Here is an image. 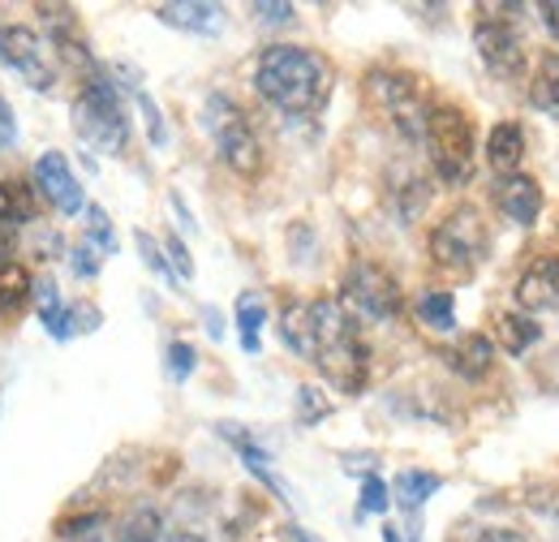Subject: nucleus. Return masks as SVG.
<instances>
[{
  "mask_svg": "<svg viewBox=\"0 0 559 542\" xmlns=\"http://www.w3.org/2000/svg\"><path fill=\"white\" fill-rule=\"evenodd\" d=\"M254 86L267 104H276L288 117H314L328 104L332 91V69L323 57H314L310 48H293V44H272L259 69H254Z\"/></svg>",
  "mask_w": 559,
  "mask_h": 542,
  "instance_id": "f257e3e1",
  "label": "nucleus"
},
{
  "mask_svg": "<svg viewBox=\"0 0 559 542\" xmlns=\"http://www.w3.org/2000/svg\"><path fill=\"white\" fill-rule=\"evenodd\" d=\"M310 319H314V357H310V362H314L341 392L357 397V392L366 388V375H370V349L357 337L345 302L319 297V302H310Z\"/></svg>",
  "mask_w": 559,
  "mask_h": 542,
  "instance_id": "f03ea898",
  "label": "nucleus"
},
{
  "mask_svg": "<svg viewBox=\"0 0 559 542\" xmlns=\"http://www.w3.org/2000/svg\"><path fill=\"white\" fill-rule=\"evenodd\" d=\"M426 151L435 173L448 186H465L474 177V121L456 104H439L426 117Z\"/></svg>",
  "mask_w": 559,
  "mask_h": 542,
  "instance_id": "7ed1b4c3",
  "label": "nucleus"
},
{
  "mask_svg": "<svg viewBox=\"0 0 559 542\" xmlns=\"http://www.w3.org/2000/svg\"><path fill=\"white\" fill-rule=\"evenodd\" d=\"M490 250V228L483 220V211L469 203L452 207L439 228L430 233V255L435 263L448 271H474Z\"/></svg>",
  "mask_w": 559,
  "mask_h": 542,
  "instance_id": "20e7f679",
  "label": "nucleus"
},
{
  "mask_svg": "<svg viewBox=\"0 0 559 542\" xmlns=\"http://www.w3.org/2000/svg\"><path fill=\"white\" fill-rule=\"evenodd\" d=\"M73 117H78V134L86 138V142H95L99 151H108V155H121L126 151L130 121H126V108H121V91L104 73H95L86 82Z\"/></svg>",
  "mask_w": 559,
  "mask_h": 542,
  "instance_id": "39448f33",
  "label": "nucleus"
},
{
  "mask_svg": "<svg viewBox=\"0 0 559 542\" xmlns=\"http://www.w3.org/2000/svg\"><path fill=\"white\" fill-rule=\"evenodd\" d=\"M203 121H207L211 138H215V146H219V160H224L237 177H259V168H263V146H259L254 130H250L246 113H241L228 95H211Z\"/></svg>",
  "mask_w": 559,
  "mask_h": 542,
  "instance_id": "423d86ee",
  "label": "nucleus"
},
{
  "mask_svg": "<svg viewBox=\"0 0 559 542\" xmlns=\"http://www.w3.org/2000/svg\"><path fill=\"white\" fill-rule=\"evenodd\" d=\"M370 91H374V99L383 104L388 121H392L401 134L414 138V142L426 138V117H430V108H426V99H421V91L414 78L379 69V73H370Z\"/></svg>",
  "mask_w": 559,
  "mask_h": 542,
  "instance_id": "0eeeda50",
  "label": "nucleus"
},
{
  "mask_svg": "<svg viewBox=\"0 0 559 542\" xmlns=\"http://www.w3.org/2000/svg\"><path fill=\"white\" fill-rule=\"evenodd\" d=\"M345 302L353 310H361L366 319H396L401 315V284L392 271L361 259L345 275Z\"/></svg>",
  "mask_w": 559,
  "mask_h": 542,
  "instance_id": "6e6552de",
  "label": "nucleus"
},
{
  "mask_svg": "<svg viewBox=\"0 0 559 542\" xmlns=\"http://www.w3.org/2000/svg\"><path fill=\"white\" fill-rule=\"evenodd\" d=\"M474 48H478V57H483V66L495 73V78H521V69H525V44H521V35L508 26V22H499V17H483L478 26H474Z\"/></svg>",
  "mask_w": 559,
  "mask_h": 542,
  "instance_id": "1a4fd4ad",
  "label": "nucleus"
},
{
  "mask_svg": "<svg viewBox=\"0 0 559 542\" xmlns=\"http://www.w3.org/2000/svg\"><path fill=\"white\" fill-rule=\"evenodd\" d=\"M0 61L31 78L35 91L52 86V69L44 66V39L31 26H0Z\"/></svg>",
  "mask_w": 559,
  "mask_h": 542,
  "instance_id": "9d476101",
  "label": "nucleus"
},
{
  "mask_svg": "<svg viewBox=\"0 0 559 542\" xmlns=\"http://www.w3.org/2000/svg\"><path fill=\"white\" fill-rule=\"evenodd\" d=\"M516 302H521L525 315L556 310L559 306V259L556 255H543V259H534L530 268L521 271V280H516Z\"/></svg>",
  "mask_w": 559,
  "mask_h": 542,
  "instance_id": "9b49d317",
  "label": "nucleus"
},
{
  "mask_svg": "<svg viewBox=\"0 0 559 542\" xmlns=\"http://www.w3.org/2000/svg\"><path fill=\"white\" fill-rule=\"evenodd\" d=\"M35 181H39V190L52 199L57 211H66V215L82 211V186H78V177L70 173V164H66L61 151H44V155H39Z\"/></svg>",
  "mask_w": 559,
  "mask_h": 542,
  "instance_id": "f8f14e48",
  "label": "nucleus"
},
{
  "mask_svg": "<svg viewBox=\"0 0 559 542\" xmlns=\"http://www.w3.org/2000/svg\"><path fill=\"white\" fill-rule=\"evenodd\" d=\"M155 17L164 26H177V31H190V35H219L224 31V9L219 4H203V0H173V4H159Z\"/></svg>",
  "mask_w": 559,
  "mask_h": 542,
  "instance_id": "ddd939ff",
  "label": "nucleus"
},
{
  "mask_svg": "<svg viewBox=\"0 0 559 542\" xmlns=\"http://www.w3.org/2000/svg\"><path fill=\"white\" fill-rule=\"evenodd\" d=\"M495 199H499L508 220H516V224L530 228L538 220V211H543V186L534 177H525V173H512V177L499 181V195Z\"/></svg>",
  "mask_w": 559,
  "mask_h": 542,
  "instance_id": "4468645a",
  "label": "nucleus"
},
{
  "mask_svg": "<svg viewBox=\"0 0 559 542\" xmlns=\"http://www.w3.org/2000/svg\"><path fill=\"white\" fill-rule=\"evenodd\" d=\"M443 362H448L461 379H487L490 366H495V344H490L483 332H469V337H461L443 353Z\"/></svg>",
  "mask_w": 559,
  "mask_h": 542,
  "instance_id": "2eb2a0df",
  "label": "nucleus"
},
{
  "mask_svg": "<svg viewBox=\"0 0 559 542\" xmlns=\"http://www.w3.org/2000/svg\"><path fill=\"white\" fill-rule=\"evenodd\" d=\"M215 431H219V435H224V439L237 448V457L246 461V470H250V474L259 478L263 486H272L280 499H288V495H284V486H280V478L272 474V457H267V452H263V448H259V444L246 435V426H237V422H219Z\"/></svg>",
  "mask_w": 559,
  "mask_h": 542,
  "instance_id": "dca6fc26",
  "label": "nucleus"
},
{
  "mask_svg": "<svg viewBox=\"0 0 559 542\" xmlns=\"http://www.w3.org/2000/svg\"><path fill=\"white\" fill-rule=\"evenodd\" d=\"M487 160L499 177H512L525 160V130L516 121H499L487 138Z\"/></svg>",
  "mask_w": 559,
  "mask_h": 542,
  "instance_id": "f3484780",
  "label": "nucleus"
},
{
  "mask_svg": "<svg viewBox=\"0 0 559 542\" xmlns=\"http://www.w3.org/2000/svg\"><path fill=\"white\" fill-rule=\"evenodd\" d=\"M39 13L48 17V35H52V44L78 61V66H86L91 57H86V44H82V35H78V17H73V9L66 4H39Z\"/></svg>",
  "mask_w": 559,
  "mask_h": 542,
  "instance_id": "a211bd4d",
  "label": "nucleus"
},
{
  "mask_svg": "<svg viewBox=\"0 0 559 542\" xmlns=\"http://www.w3.org/2000/svg\"><path fill=\"white\" fill-rule=\"evenodd\" d=\"M280 340L297 353V357H314V319H310V302H293L280 315Z\"/></svg>",
  "mask_w": 559,
  "mask_h": 542,
  "instance_id": "6ab92c4d",
  "label": "nucleus"
},
{
  "mask_svg": "<svg viewBox=\"0 0 559 542\" xmlns=\"http://www.w3.org/2000/svg\"><path fill=\"white\" fill-rule=\"evenodd\" d=\"M530 104L559 121V52H543L530 82Z\"/></svg>",
  "mask_w": 559,
  "mask_h": 542,
  "instance_id": "aec40b11",
  "label": "nucleus"
},
{
  "mask_svg": "<svg viewBox=\"0 0 559 542\" xmlns=\"http://www.w3.org/2000/svg\"><path fill=\"white\" fill-rule=\"evenodd\" d=\"M39 319H44V328H48L57 340H70L73 310L57 297V284H52V280H44V284H39Z\"/></svg>",
  "mask_w": 559,
  "mask_h": 542,
  "instance_id": "412c9836",
  "label": "nucleus"
},
{
  "mask_svg": "<svg viewBox=\"0 0 559 542\" xmlns=\"http://www.w3.org/2000/svg\"><path fill=\"white\" fill-rule=\"evenodd\" d=\"M31 288H35L31 271L22 268V263H4V268H0V315L22 310L26 297H31Z\"/></svg>",
  "mask_w": 559,
  "mask_h": 542,
  "instance_id": "4be33fe9",
  "label": "nucleus"
},
{
  "mask_svg": "<svg viewBox=\"0 0 559 542\" xmlns=\"http://www.w3.org/2000/svg\"><path fill=\"white\" fill-rule=\"evenodd\" d=\"M418 319L430 332H452V328H456V302H452V293H439V288L421 293Z\"/></svg>",
  "mask_w": 559,
  "mask_h": 542,
  "instance_id": "5701e85b",
  "label": "nucleus"
},
{
  "mask_svg": "<svg viewBox=\"0 0 559 542\" xmlns=\"http://www.w3.org/2000/svg\"><path fill=\"white\" fill-rule=\"evenodd\" d=\"M443 482H439V474H426V470H405V474L396 478V504L401 508H409V512H418L421 504L439 491Z\"/></svg>",
  "mask_w": 559,
  "mask_h": 542,
  "instance_id": "b1692460",
  "label": "nucleus"
},
{
  "mask_svg": "<svg viewBox=\"0 0 559 542\" xmlns=\"http://www.w3.org/2000/svg\"><path fill=\"white\" fill-rule=\"evenodd\" d=\"M538 340H543V328H538L530 315H503V319H499V344H503L508 353H530Z\"/></svg>",
  "mask_w": 559,
  "mask_h": 542,
  "instance_id": "393cba45",
  "label": "nucleus"
},
{
  "mask_svg": "<svg viewBox=\"0 0 559 542\" xmlns=\"http://www.w3.org/2000/svg\"><path fill=\"white\" fill-rule=\"evenodd\" d=\"M0 220L4 224H26L35 220V190L22 181H0Z\"/></svg>",
  "mask_w": 559,
  "mask_h": 542,
  "instance_id": "a878e982",
  "label": "nucleus"
},
{
  "mask_svg": "<svg viewBox=\"0 0 559 542\" xmlns=\"http://www.w3.org/2000/svg\"><path fill=\"white\" fill-rule=\"evenodd\" d=\"M263 323H267L263 297L246 293V297L237 302V328H241V349H246V353H259V332H263Z\"/></svg>",
  "mask_w": 559,
  "mask_h": 542,
  "instance_id": "bb28decb",
  "label": "nucleus"
},
{
  "mask_svg": "<svg viewBox=\"0 0 559 542\" xmlns=\"http://www.w3.org/2000/svg\"><path fill=\"white\" fill-rule=\"evenodd\" d=\"M159 534H164V517L155 508H134L117 526V542H159Z\"/></svg>",
  "mask_w": 559,
  "mask_h": 542,
  "instance_id": "cd10ccee",
  "label": "nucleus"
},
{
  "mask_svg": "<svg viewBox=\"0 0 559 542\" xmlns=\"http://www.w3.org/2000/svg\"><path fill=\"white\" fill-rule=\"evenodd\" d=\"M57 534L66 542H104L108 534V517L104 512H82V517H66L57 526Z\"/></svg>",
  "mask_w": 559,
  "mask_h": 542,
  "instance_id": "c85d7f7f",
  "label": "nucleus"
},
{
  "mask_svg": "<svg viewBox=\"0 0 559 542\" xmlns=\"http://www.w3.org/2000/svg\"><path fill=\"white\" fill-rule=\"evenodd\" d=\"M86 237H91L104 255H112V250H117V233H112V220H108V211H104V207H86Z\"/></svg>",
  "mask_w": 559,
  "mask_h": 542,
  "instance_id": "c756f323",
  "label": "nucleus"
},
{
  "mask_svg": "<svg viewBox=\"0 0 559 542\" xmlns=\"http://www.w3.org/2000/svg\"><path fill=\"white\" fill-rule=\"evenodd\" d=\"M332 413V401L319 392V388H297V422L301 426H314Z\"/></svg>",
  "mask_w": 559,
  "mask_h": 542,
  "instance_id": "7c9ffc66",
  "label": "nucleus"
},
{
  "mask_svg": "<svg viewBox=\"0 0 559 542\" xmlns=\"http://www.w3.org/2000/svg\"><path fill=\"white\" fill-rule=\"evenodd\" d=\"M190 370H194V349L186 340H173L168 344V375L181 384V379H190Z\"/></svg>",
  "mask_w": 559,
  "mask_h": 542,
  "instance_id": "2f4dec72",
  "label": "nucleus"
},
{
  "mask_svg": "<svg viewBox=\"0 0 559 542\" xmlns=\"http://www.w3.org/2000/svg\"><path fill=\"white\" fill-rule=\"evenodd\" d=\"M361 512H370V517L388 512V486H383V478L370 474L361 482Z\"/></svg>",
  "mask_w": 559,
  "mask_h": 542,
  "instance_id": "473e14b6",
  "label": "nucleus"
},
{
  "mask_svg": "<svg viewBox=\"0 0 559 542\" xmlns=\"http://www.w3.org/2000/svg\"><path fill=\"white\" fill-rule=\"evenodd\" d=\"M250 13L259 17V22H267V26H284V22H293V4H284V0H259V4H250Z\"/></svg>",
  "mask_w": 559,
  "mask_h": 542,
  "instance_id": "72a5a7b5",
  "label": "nucleus"
},
{
  "mask_svg": "<svg viewBox=\"0 0 559 542\" xmlns=\"http://www.w3.org/2000/svg\"><path fill=\"white\" fill-rule=\"evenodd\" d=\"M139 108H142V117H146V134H151V142L164 146V142H168V130H164V117H159V108H155V99H151L146 91H139Z\"/></svg>",
  "mask_w": 559,
  "mask_h": 542,
  "instance_id": "f704fd0d",
  "label": "nucleus"
},
{
  "mask_svg": "<svg viewBox=\"0 0 559 542\" xmlns=\"http://www.w3.org/2000/svg\"><path fill=\"white\" fill-rule=\"evenodd\" d=\"M164 250H168V259H173V271H177L181 280H194V259H190V250L181 246V237H168V241H164Z\"/></svg>",
  "mask_w": 559,
  "mask_h": 542,
  "instance_id": "c9c22d12",
  "label": "nucleus"
},
{
  "mask_svg": "<svg viewBox=\"0 0 559 542\" xmlns=\"http://www.w3.org/2000/svg\"><path fill=\"white\" fill-rule=\"evenodd\" d=\"M134 241H139V250H142V263L155 271V275H168V259L159 255V246H155L146 233H134Z\"/></svg>",
  "mask_w": 559,
  "mask_h": 542,
  "instance_id": "e433bc0d",
  "label": "nucleus"
},
{
  "mask_svg": "<svg viewBox=\"0 0 559 542\" xmlns=\"http://www.w3.org/2000/svg\"><path fill=\"white\" fill-rule=\"evenodd\" d=\"M73 271H78V275H86V280H91V275H99V259H95V250H91V246H78V250H73Z\"/></svg>",
  "mask_w": 559,
  "mask_h": 542,
  "instance_id": "4c0bfd02",
  "label": "nucleus"
},
{
  "mask_svg": "<svg viewBox=\"0 0 559 542\" xmlns=\"http://www.w3.org/2000/svg\"><path fill=\"white\" fill-rule=\"evenodd\" d=\"M13 138H17V121H13V108L0 99V151L4 146H13Z\"/></svg>",
  "mask_w": 559,
  "mask_h": 542,
  "instance_id": "58836bf2",
  "label": "nucleus"
},
{
  "mask_svg": "<svg viewBox=\"0 0 559 542\" xmlns=\"http://www.w3.org/2000/svg\"><path fill=\"white\" fill-rule=\"evenodd\" d=\"M13 241H17V224H4L0 220V268L13 263Z\"/></svg>",
  "mask_w": 559,
  "mask_h": 542,
  "instance_id": "ea45409f",
  "label": "nucleus"
},
{
  "mask_svg": "<svg viewBox=\"0 0 559 542\" xmlns=\"http://www.w3.org/2000/svg\"><path fill=\"white\" fill-rule=\"evenodd\" d=\"M474 542H530L525 534H516V530H483Z\"/></svg>",
  "mask_w": 559,
  "mask_h": 542,
  "instance_id": "a19ab883",
  "label": "nucleus"
},
{
  "mask_svg": "<svg viewBox=\"0 0 559 542\" xmlns=\"http://www.w3.org/2000/svg\"><path fill=\"white\" fill-rule=\"evenodd\" d=\"M543 22H547V31L559 39V0H547V4H543Z\"/></svg>",
  "mask_w": 559,
  "mask_h": 542,
  "instance_id": "79ce46f5",
  "label": "nucleus"
},
{
  "mask_svg": "<svg viewBox=\"0 0 559 542\" xmlns=\"http://www.w3.org/2000/svg\"><path fill=\"white\" fill-rule=\"evenodd\" d=\"M288 539H293V542H314V539H310V530H301V526H288Z\"/></svg>",
  "mask_w": 559,
  "mask_h": 542,
  "instance_id": "37998d69",
  "label": "nucleus"
},
{
  "mask_svg": "<svg viewBox=\"0 0 559 542\" xmlns=\"http://www.w3.org/2000/svg\"><path fill=\"white\" fill-rule=\"evenodd\" d=\"M173 542H207L203 534H194V530H181V534H173Z\"/></svg>",
  "mask_w": 559,
  "mask_h": 542,
  "instance_id": "c03bdc74",
  "label": "nucleus"
},
{
  "mask_svg": "<svg viewBox=\"0 0 559 542\" xmlns=\"http://www.w3.org/2000/svg\"><path fill=\"white\" fill-rule=\"evenodd\" d=\"M383 542H409V539H401V530H396V526H388V530H383Z\"/></svg>",
  "mask_w": 559,
  "mask_h": 542,
  "instance_id": "a18cd8bd",
  "label": "nucleus"
}]
</instances>
